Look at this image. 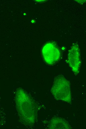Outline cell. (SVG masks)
<instances>
[{
  "label": "cell",
  "mask_w": 86,
  "mask_h": 129,
  "mask_svg": "<svg viewBox=\"0 0 86 129\" xmlns=\"http://www.w3.org/2000/svg\"><path fill=\"white\" fill-rule=\"evenodd\" d=\"M51 89L52 95L56 99L68 102L71 101V91L70 83L62 75L54 78Z\"/></svg>",
  "instance_id": "1"
},
{
  "label": "cell",
  "mask_w": 86,
  "mask_h": 129,
  "mask_svg": "<svg viewBox=\"0 0 86 129\" xmlns=\"http://www.w3.org/2000/svg\"><path fill=\"white\" fill-rule=\"evenodd\" d=\"M42 54L44 60L47 64H54L59 60L60 51L55 43L49 42L45 44L43 47Z\"/></svg>",
  "instance_id": "2"
},
{
  "label": "cell",
  "mask_w": 86,
  "mask_h": 129,
  "mask_svg": "<svg viewBox=\"0 0 86 129\" xmlns=\"http://www.w3.org/2000/svg\"><path fill=\"white\" fill-rule=\"evenodd\" d=\"M68 62L72 71L75 75L79 72L81 65L80 53L78 45L74 44L68 50Z\"/></svg>",
  "instance_id": "3"
},
{
  "label": "cell",
  "mask_w": 86,
  "mask_h": 129,
  "mask_svg": "<svg viewBox=\"0 0 86 129\" xmlns=\"http://www.w3.org/2000/svg\"><path fill=\"white\" fill-rule=\"evenodd\" d=\"M35 1H36L38 2H45L46 1H47L46 0H35Z\"/></svg>",
  "instance_id": "4"
},
{
  "label": "cell",
  "mask_w": 86,
  "mask_h": 129,
  "mask_svg": "<svg viewBox=\"0 0 86 129\" xmlns=\"http://www.w3.org/2000/svg\"><path fill=\"white\" fill-rule=\"evenodd\" d=\"M79 3H83L85 2L86 0H76Z\"/></svg>",
  "instance_id": "5"
},
{
  "label": "cell",
  "mask_w": 86,
  "mask_h": 129,
  "mask_svg": "<svg viewBox=\"0 0 86 129\" xmlns=\"http://www.w3.org/2000/svg\"><path fill=\"white\" fill-rule=\"evenodd\" d=\"M34 21L33 20H32V21L31 22L32 23H33L34 22Z\"/></svg>",
  "instance_id": "6"
}]
</instances>
